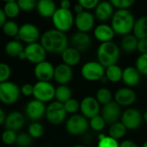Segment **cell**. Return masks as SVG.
<instances>
[{"label":"cell","instance_id":"32","mask_svg":"<svg viewBox=\"0 0 147 147\" xmlns=\"http://www.w3.org/2000/svg\"><path fill=\"white\" fill-rule=\"evenodd\" d=\"M20 26L18 23L14 20H8L4 25L2 28V31L4 35L9 37V38H17L18 33H19Z\"/></svg>","mask_w":147,"mask_h":147},{"label":"cell","instance_id":"44","mask_svg":"<svg viewBox=\"0 0 147 147\" xmlns=\"http://www.w3.org/2000/svg\"><path fill=\"white\" fill-rule=\"evenodd\" d=\"M111 3L119 9H128L134 3V0H112Z\"/></svg>","mask_w":147,"mask_h":147},{"label":"cell","instance_id":"43","mask_svg":"<svg viewBox=\"0 0 147 147\" xmlns=\"http://www.w3.org/2000/svg\"><path fill=\"white\" fill-rule=\"evenodd\" d=\"M17 3L21 11L30 12L36 8V1L34 0H19Z\"/></svg>","mask_w":147,"mask_h":147},{"label":"cell","instance_id":"42","mask_svg":"<svg viewBox=\"0 0 147 147\" xmlns=\"http://www.w3.org/2000/svg\"><path fill=\"white\" fill-rule=\"evenodd\" d=\"M10 76H11L10 66L4 62H0V84L9 81Z\"/></svg>","mask_w":147,"mask_h":147},{"label":"cell","instance_id":"45","mask_svg":"<svg viewBox=\"0 0 147 147\" xmlns=\"http://www.w3.org/2000/svg\"><path fill=\"white\" fill-rule=\"evenodd\" d=\"M120 145L117 140H114L109 136H106L102 140L98 141L97 147H119Z\"/></svg>","mask_w":147,"mask_h":147},{"label":"cell","instance_id":"10","mask_svg":"<svg viewBox=\"0 0 147 147\" xmlns=\"http://www.w3.org/2000/svg\"><path fill=\"white\" fill-rule=\"evenodd\" d=\"M82 77L88 81H98L105 76V68L96 61L85 63L81 69Z\"/></svg>","mask_w":147,"mask_h":147},{"label":"cell","instance_id":"46","mask_svg":"<svg viewBox=\"0 0 147 147\" xmlns=\"http://www.w3.org/2000/svg\"><path fill=\"white\" fill-rule=\"evenodd\" d=\"M78 3L82 5L84 9H96L99 3L98 0H79Z\"/></svg>","mask_w":147,"mask_h":147},{"label":"cell","instance_id":"24","mask_svg":"<svg viewBox=\"0 0 147 147\" xmlns=\"http://www.w3.org/2000/svg\"><path fill=\"white\" fill-rule=\"evenodd\" d=\"M115 34L112 27L105 23L97 25L94 29V35L97 40L101 41V43L111 41L115 37Z\"/></svg>","mask_w":147,"mask_h":147},{"label":"cell","instance_id":"41","mask_svg":"<svg viewBox=\"0 0 147 147\" xmlns=\"http://www.w3.org/2000/svg\"><path fill=\"white\" fill-rule=\"evenodd\" d=\"M135 67L140 73V75L147 76V53L140 54V56L136 60Z\"/></svg>","mask_w":147,"mask_h":147},{"label":"cell","instance_id":"57","mask_svg":"<svg viewBox=\"0 0 147 147\" xmlns=\"http://www.w3.org/2000/svg\"><path fill=\"white\" fill-rule=\"evenodd\" d=\"M142 147H147V140L143 144V146H142Z\"/></svg>","mask_w":147,"mask_h":147},{"label":"cell","instance_id":"25","mask_svg":"<svg viewBox=\"0 0 147 147\" xmlns=\"http://www.w3.org/2000/svg\"><path fill=\"white\" fill-rule=\"evenodd\" d=\"M122 80L124 84L129 87L136 86L140 80V73L134 66H127L123 70Z\"/></svg>","mask_w":147,"mask_h":147},{"label":"cell","instance_id":"36","mask_svg":"<svg viewBox=\"0 0 147 147\" xmlns=\"http://www.w3.org/2000/svg\"><path fill=\"white\" fill-rule=\"evenodd\" d=\"M96 99L103 106L112 102V93L107 88H100L96 94Z\"/></svg>","mask_w":147,"mask_h":147},{"label":"cell","instance_id":"48","mask_svg":"<svg viewBox=\"0 0 147 147\" xmlns=\"http://www.w3.org/2000/svg\"><path fill=\"white\" fill-rule=\"evenodd\" d=\"M137 50L141 54L147 53V39H141L138 40Z\"/></svg>","mask_w":147,"mask_h":147},{"label":"cell","instance_id":"50","mask_svg":"<svg viewBox=\"0 0 147 147\" xmlns=\"http://www.w3.org/2000/svg\"><path fill=\"white\" fill-rule=\"evenodd\" d=\"M119 147H138V146L132 140H124L120 144Z\"/></svg>","mask_w":147,"mask_h":147},{"label":"cell","instance_id":"47","mask_svg":"<svg viewBox=\"0 0 147 147\" xmlns=\"http://www.w3.org/2000/svg\"><path fill=\"white\" fill-rule=\"evenodd\" d=\"M21 95L24 96H32L34 94V84L26 83L22 84L20 88Z\"/></svg>","mask_w":147,"mask_h":147},{"label":"cell","instance_id":"37","mask_svg":"<svg viewBox=\"0 0 147 147\" xmlns=\"http://www.w3.org/2000/svg\"><path fill=\"white\" fill-rule=\"evenodd\" d=\"M16 137H17V134L16 132L9 129H5L1 134V140L6 146H12V145H16Z\"/></svg>","mask_w":147,"mask_h":147},{"label":"cell","instance_id":"30","mask_svg":"<svg viewBox=\"0 0 147 147\" xmlns=\"http://www.w3.org/2000/svg\"><path fill=\"white\" fill-rule=\"evenodd\" d=\"M71 90L68 85H59L55 89V101L60 102V103H65L68 100L71 98Z\"/></svg>","mask_w":147,"mask_h":147},{"label":"cell","instance_id":"56","mask_svg":"<svg viewBox=\"0 0 147 147\" xmlns=\"http://www.w3.org/2000/svg\"><path fill=\"white\" fill-rule=\"evenodd\" d=\"M72 147H87V146H83V145H76V146H72Z\"/></svg>","mask_w":147,"mask_h":147},{"label":"cell","instance_id":"23","mask_svg":"<svg viewBox=\"0 0 147 147\" xmlns=\"http://www.w3.org/2000/svg\"><path fill=\"white\" fill-rule=\"evenodd\" d=\"M114 13V6L111 2L103 1L99 2L98 5L95 9V18L99 20L100 22H105L113 16Z\"/></svg>","mask_w":147,"mask_h":147},{"label":"cell","instance_id":"22","mask_svg":"<svg viewBox=\"0 0 147 147\" xmlns=\"http://www.w3.org/2000/svg\"><path fill=\"white\" fill-rule=\"evenodd\" d=\"M56 3L53 0H39L36 2V11L43 18H52L57 10Z\"/></svg>","mask_w":147,"mask_h":147},{"label":"cell","instance_id":"2","mask_svg":"<svg viewBox=\"0 0 147 147\" xmlns=\"http://www.w3.org/2000/svg\"><path fill=\"white\" fill-rule=\"evenodd\" d=\"M135 19L128 9H118L112 16L111 27L115 34L120 35L129 34L134 29Z\"/></svg>","mask_w":147,"mask_h":147},{"label":"cell","instance_id":"34","mask_svg":"<svg viewBox=\"0 0 147 147\" xmlns=\"http://www.w3.org/2000/svg\"><path fill=\"white\" fill-rule=\"evenodd\" d=\"M138 39L134 34H127L123 37L121 40V48L126 52H134L137 50Z\"/></svg>","mask_w":147,"mask_h":147},{"label":"cell","instance_id":"11","mask_svg":"<svg viewBox=\"0 0 147 147\" xmlns=\"http://www.w3.org/2000/svg\"><path fill=\"white\" fill-rule=\"evenodd\" d=\"M24 53L26 55V60L34 65L45 61L47 54L40 42L26 45L24 47Z\"/></svg>","mask_w":147,"mask_h":147},{"label":"cell","instance_id":"35","mask_svg":"<svg viewBox=\"0 0 147 147\" xmlns=\"http://www.w3.org/2000/svg\"><path fill=\"white\" fill-rule=\"evenodd\" d=\"M28 134L33 140H38L44 134V127L39 121L31 122L28 127Z\"/></svg>","mask_w":147,"mask_h":147},{"label":"cell","instance_id":"28","mask_svg":"<svg viewBox=\"0 0 147 147\" xmlns=\"http://www.w3.org/2000/svg\"><path fill=\"white\" fill-rule=\"evenodd\" d=\"M134 35L138 39H147V16H141L135 20L134 26Z\"/></svg>","mask_w":147,"mask_h":147},{"label":"cell","instance_id":"12","mask_svg":"<svg viewBox=\"0 0 147 147\" xmlns=\"http://www.w3.org/2000/svg\"><path fill=\"white\" fill-rule=\"evenodd\" d=\"M46 109L47 106L45 103L34 98L27 102L24 108V113L25 116L32 121V122H34L39 121L43 117H45Z\"/></svg>","mask_w":147,"mask_h":147},{"label":"cell","instance_id":"52","mask_svg":"<svg viewBox=\"0 0 147 147\" xmlns=\"http://www.w3.org/2000/svg\"><path fill=\"white\" fill-rule=\"evenodd\" d=\"M6 113L5 111L0 107V126L2 125H4V122H5V120H6Z\"/></svg>","mask_w":147,"mask_h":147},{"label":"cell","instance_id":"13","mask_svg":"<svg viewBox=\"0 0 147 147\" xmlns=\"http://www.w3.org/2000/svg\"><path fill=\"white\" fill-rule=\"evenodd\" d=\"M143 115L137 109H128L121 115V123L127 129H137L142 123Z\"/></svg>","mask_w":147,"mask_h":147},{"label":"cell","instance_id":"16","mask_svg":"<svg viewBox=\"0 0 147 147\" xmlns=\"http://www.w3.org/2000/svg\"><path fill=\"white\" fill-rule=\"evenodd\" d=\"M74 24L79 32L88 33L94 27L95 16L90 12L84 10L76 15L74 18Z\"/></svg>","mask_w":147,"mask_h":147},{"label":"cell","instance_id":"9","mask_svg":"<svg viewBox=\"0 0 147 147\" xmlns=\"http://www.w3.org/2000/svg\"><path fill=\"white\" fill-rule=\"evenodd\" d=\"M89 127L88 120L82 115H72L65 122V129L71 135H81Z\"/></svg>","mask_w":147,"mask_h":147},{"label":"cell","instance_id":"51","mask_svg":"<svg viewBox=\"0 0 147 147\" xmlns=\"http://www.w3.org/2000/svg\"><path fill=\"white\" fill-rule=\"evenodd\" d=\"M71 6V3L69 0H63L59 3V8L64 9H70Z\"/></svg>","mask_w":147,"mask_h":147},{"label":"cell","instance_id":"55","mask_svg":"<svg viewBox=\"0 0 147 147\" xmlns=\"http://www.w3.org/2000/svg\"><path fill=\"white\" fill-rule=\"evenodd\" d=\"M143 120H144L146 122H147V110L145 111V113H144V115H143Z\"/></svg>","mask_w":147,"mask_h":147},{"label":"cell","instance_id":"29","mask_svg":"<svg viewBox=\"0 0 147 147\" xmlns=\"http://www.w3.org/2000/svg\"><path fill=\"white\" fill-rule=\"evenodd\" d=\"M2 9L3 10L6 17L9 20L15 19L16 17H17L20 15V12H21V9H20L17 1H13V0L5 2L3 3V6Z\"/></svg>","mask_w":147,"mask_h":147},{"label":"cell","instance_id":"49","mask_svg":"<svg viewBox=\"0 0 147 147\" xmlns=\"http://www.w3.org/2000/svg\"><path fill=\"white\" fill-rule=\"evenodd\" d=\"M7 21H8V18L6 17V16H5V14H4V12H3V9L0 8V28H1V29H2L3 26L4 25V23H5Z\"/></svg>","mask_w":147,"mask_h":147},{"label":"cell","instance_id":"7","mask_svg":"<svg viewBox=\"0 0 147 147\" xmlns=\"http://www.w3.org/2000/svg\"><path fill=\"white\" fill-rule=\"evenodd\" d=\"M40 31L36 25H34V23L26 22L20 26L16 40H19L22 43L29 45L40 42Z\"/></svg>","mask_w":147,"mask_h":147},{"label":"cell","instance_id":"54","mask_svg":"<svg viewBox=\"0 0 147 147\" xmlns=\"http://www.w3.org/2000/svg\"><path fill=\"white\" fill-rule=\"evenodd\" d=\"M18 59H19L20 60H26V55H25V53H24V51L18 56Z\"/></svg>","mask_w":147,"mask_h":147},{"label":"cell","instance_id":"6","mask_svg":"<svg viewBox=\"0 0 147 147\" xmlns=\"http://www.w3.org/2000/svg\"><path fill=\"white\" fill-rule=\"evenodd\" d=\"M55 87L51 82L37 81L34 84V99L43 102H52L55 98Z\"/></svg>","mask_w":147,"mask_h":147},{"label":"cell","instance_id":"1","mask_svg":"<svg viewBox=\"0 0 147 147\" xmlns=\"http://www.w3.org/2000/svg\"><path fill=\"white\" fill-rule=\"evenodd\" d=\"M40 43L47 53L61 54L68 47L69 40L65 33L53 28L41 34Z\"/></svg>","mask_w":147,"mask_h":147},{"label":"cell","instance_id":"33","mask_svg":"<svg viewBox=\"0 0 147 147\" xmlns=\"http://www.w3.org/2000/svg\"><path fill=\"white\" fill-rule=\"evenodd\" d=\"M127 128L125 127V126L121 123V122H115L114 124H112L109 129V136L113 138L115 140H121L122 139L126 133H127Z\"/></svg>","mask_w":147,"mask_h":147},{"label":"cell","instance_id":"3","mask_svg":"<svg viewBox=\"0 0 147 147\" xmlns=\"http://www.w3.org/2000/svg\"><path fill=\"white\" fill-rule=\"evenodd\" d=\"M98 62L104 67L116 65L120 59V49L113 41L101 43L97 48Z\"/></svg>","mask_w":147,"mask_h":147},{"label":"cell","instance_id":"4","mask_svg":"<svg viewBox=\"0 0 147 147\" xmlns=\"http://www.w3.org/2000/svg\"><path fill=\"white\" fill-rule=\"evenodd\" d=\"M74 16L71 9L58 8L52 16V22L55 29L65 33L69 31L74 24Z\"/></svg>","mask_w":147,"mask_h":147},{"label":"cell","instance_id":"40","mask_svg":"<svg viewBox=\"0 0 147 147\" xmlns=\"http://www.w3.org/2000/svg\"><path fill=\"white\" fill-rule=\"evenodd\" d=\"M89 125L94 131L100 132L105 127L106 122H105L104 119L102 117V115H96L90 120Z\"/></svg>","mask_w":147,"mask_h":147},{"label":"cell","instance_id":"18","mask_svg":"<svg viewBox=\"0 0 147 147\" xmlns=\"http://www.w3.org/2000/svg\"><path fill=\"white\" fill-rule=\"evenodd\" d=\"M25 115L19 111H12L9 113L6 116V120L4 122L5 129L12 130L16 133L17 131L22 130L25 125Z\"/></svg>","mask_w":147,"mask_h":147},{"label":"cell","instance_id":"39","mask_svg":"<svg viewBox=\"0 0 147 147\" xmlns=\"http://www.w3.org/2000/svg\"><path fill=\"white\" fill-rule=\"evenodd\" d=\"M64 108L67 114H70L71 115H76L78 109H80V102H78V101L76 99L71 98L64 103Z\"/></svg>","mask_w":147,"mask_h":147},{"label":"cell","instance_id":"27","mask_svg":"<svg viewBox=\"0 0 147 147\" xmlns=\"http://www.w3.org/2000/svg\"><path fill=\"white\" fill-rule=\"evenodd\" d=\"M23 44L16 39L9 40L4 46L5 53L10 58H18V56L24 51Z\"/></svg>","mask_w":147,"mask_h":147},{"label":"cell","instance_id":"53","mask_svg":"<svg viewBox=\"0 0 147 147\" xmlns=\"http://www.w3.org/2000/svg\"><path fill=\"white\" fill-rule=\"evenodd\" d=\"M74 11L76 12V14H79V13L84 11V8L82 7V5L79 4V3H78L74 6Z\"/></svg>","mask_w":147,"mask_h":147},{"label":"cell","instance_id":"20","mask_svg":"<svg viewBox=\"0 0 147 147\" xmlns=\"http://www.w3.org/2000/svg\"><path fill=\"white\" fill-rule=\"evenodd\" d=\"M136 93L130 88L119 89L115 94V102L119 106H130L136 101Z\"/></svg>","mask_w":147,"mask_h":147},{"label":"cell","instance_id":"14","mask_svg":"<svg viewBox=\"0 0 147 147\" xmlns=\"http://www.w3.org/2000/svg\"><path fill=\"white\" fill-rule=\"evenodd\" d=\"M55 66L49 61L45 60L34 65V75L38 81L50 82L53 79Z\"/></svg>","mask_w":147,"mask_h":147},{"label":"cell","instance_id":"5","mask_svg":"<svg viewBox=\"0 0 147 147\" xmlns=\"http://www.w3.org/2000/svg\"><path fill=\"white\" fill-rule=\"evenodd\" d=\"M20 87L14 82L7 81L0 84V102L4 105H13L21 97Z\"/></svg>","mask_w":147,"mask_h":147},{"label":"cell","instance_id":"19","mask_svg":"<svg viewBox=\"0 0 147 147\" xmlns=\"http://www.w3.org/2000/svg\"><path fill=\"white\" fill-rule=\"evenodd\" d=\"M121 115V106H119L115 101H112L109 103L104 105L102 110V117L104 119L106 123L111 125L118 121Z\"/></svg>","mask_w":147,"mask_h":147},{"label":"cell","instance_id":"21","mask_svg":"<svg viewBox=\"0 0 147 147\" xmlns=\"http://www.w3.org/2000/svg\"><path fill=\"white\" fill-rule=\"evenodd\" d=\"M70 41L71 47L75 48L78 52H84L88 50L91 45V38L89 34L79 31L73 34Z\"/></svg>","mask_w":147,"mask_h":147},{"label":"cell","instance_id":"17","mask_svg":"<svg viewBox=\"0 0 147 147\" xmlns=\"http://www.w3.org/2000/svg\"><path fill=\"white\" fill-rule=\"evenodd\" d=\"M73 77L72 68L64 63L59 64L54 68L53 79L59 85H67Z\"/></svg>","mask_w":147,"mask_h":147},{"label":"cell","instance_id":"38","mask_svg":"<svg viewBox=\"0 0 147 147\" xmlns=\"http://www.w3.org/2000/svg\"><path fill=\"white\" fill-rule=\"evenodd\" d=\"M33 140L28 133H20L17 134L16 145L17 147H29L32 146Z\"/></svg>","mask_w":147,"mask_h":147},{"label":"cell","instance_id":"8","mask_svg":"<svg viewBox=\"0 0 147 147\" xmlns=\"http://www.w3.org/2000/svg\"><path fill=\"white\" fill-rule=\"evenodd\" d=\"M67 113L65 110L64 104L57 101L48 103L46 109V119L52 125H59L63 123L66 118Z\"/></svg>","mask_w":147,"mask_h":147},{"label":"cell","instance_id":"26","mask_svg":"<svg viewBox=\"0 0 147 147\" xmlns=\"http://www.w3.org/2000/svg\"><path fill=\"white\" fill-rule=\"evenodd\" d=\"M61 59L64 64L72 67L77 65L80 60H81V55L80 52L76 50L75 48L71 47H68L62 53H61Z\"/></svg>","mask_w":147,"mask_h":147},{"label":"cell","instance_id":"31","mask_svg":"<svg viewBox=\"0 0 147 147\" xmlns=\"http://www.w3.org/2000/svg\"><path fill=\"white\" fill-rule=\"evenodd\" d=\"M122 72L123 71L120 66H118L117 65H114L106 68L105 77L109 81L117 83L122 79Z\"/></svg>","mask_w":147,"mask_h":147},{"label":"cell","instance_id":"15","mask_svg":"<svg viewBox=\"0 0 147 147\" xmlns=\"http://www.w3.org/2000/svg\"><path fill=\"white\" fill-rule=\"evenodd\" d=\"M80 111L82 115L86 119H92L93 117L99 115L100 113V103L97 102L96 97L86 96L80 102Z\"/></svg>","mask_w":147,"mask_h":147}]
</instances>
